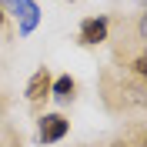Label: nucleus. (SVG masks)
Segmentation results:
<instances>
[{"label": "nucleus", "instance_id": "nucleus-5", "mask_svg": "<svg viewBox=\"0 0 147 147\" xmlns=\"http://www.w3.org/2000/svg\"><path fill=\"white\" fill-rule=\"evenodd\" d=\"M50 94H54L60 104H67L74 97V80H70V77H57V80L50 84Z\"/></svg>", "mask_w": 147, "mask_h": 147}, {"label": "nucleus", "instance_id": "nucleus-6", "mask_svg": "<svg viewBox=\"0 0 147 147\" xmlns=\"http://www.w3.org/2000/svg\"><path fill=\"white\" fill-rule=\"evenodd\" d=\"M110 147H127V144H124V140H117V144H110Z\"/></svg>", "mask_w": 147, "mask_h": 147}, {"label": "nucleus", "instance_id": "nucleus-2", "mask_svg": "<svg viewBox=\"0 0 147 147\" xmlns=\"http://www.w3.org/2000/svg\"><path fill=\"white\" fill-rule=\"evenodd\" d=\"M67 127H70V124H67L60 114H47V117H40V130H37V137L44 140V144H54V140H60V137L67 134Z\"/></svg>", "mask_w": 147, "mask_h": 147}, {"label": "nucleus", "instance_id": "nucleus-7", "mask_svg": "<svg viewBox=\"0 0 147 147\" xmlns=\"http://www.w3.org/2000/svg\"><path fill=\"white\" fill-rule=\"evenodd\" d=\"M0 24H3V10H0Z\"/></svg>", "mask_w": 147, "mask_h": 147}, {"label": "nucleus", "instance_id": "nucleus-4", "mask_svg": "<svg viewBox=\"0 0 147 147\" xmlns=\"http://www.w3.org/2000/svg\"><path fill=\"white\" fill-rule=\"evenodd\" d=\"M47 94H50V74H47V70H37L34 77L27 80V100L37 104V100H44Z\"/></svg>", "mask_w": 147, "mask_h": 147}, {"label": "nucleus", "instance_id": "nucleus-1", "mask_svg": "<svg viewBox=\"0 0 147 147\" xmlns=\"http://www.w3.org/2000/svg\"><path fill=\"white\" fill-rule=\"evenodd\" d=\"M0 10H10V13L20 17V34L24 37H27L30 30L37 27V20H40V7H37L34 0H0Z\"/></svg>", "mask_w": 147, "mask_h": 147}, {"label": "nucleus", "instance_id": "nucleus-3", "mask_svg": "<svg viewBox=\"0 0 147 147\" xmlns=\"http://www.w3.org/2000/svg\"><path fill=\"white\" fill-rule=\"evenodd\" d=\"M107 40V17H90L80 24V44L94 47V44H104Z\"/></svg>", "mask_w": 147, "mask_h": 147}]
</instances>
